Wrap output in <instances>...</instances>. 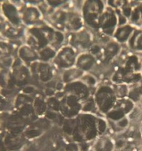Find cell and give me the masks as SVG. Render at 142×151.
<instances>
[{"mask_svg":"<svg viewBox=\"0 0 142 151\" xmlns=\"http://www.w3.org/2000/svg\"><path fill=\"white\" fill-rule=\"evenodd\" d=\"M105 8L103 0H85L82 6V16L87 21L93 19L98 22Z\"/></svg>","mask_w":142,"mask_h":151,"instance_id":"6da1fadb","label":"cell"},{"mask_svg":"<svg viewBox=\"0 0 142 151\" xmlns=\"http://www.w3.org/2000/svg\"><path fill=\"white\" fill-rule=\"evenodd\" d=\"M127 44L133 52L142 53V28L135 29Z\"/></svg>","mask_w":142,"mask_h":151,"instance_id":"7a4b0ae2","label":"cell"},{"mask_svg":"<svg viewBox=\"0 0 142 151\" xmlns=\"http://www.w3.org/2000/svg\"><path fill=\"white\" fill-rule=\"evenodd\" d=\"M130 23L136 28H142V2H137L132 7L131 13L129 17Z\"/></svg>","mask_w":142,"mask_h":151,"instance_id":"3957f363","label":"cell"},{"mask_svg":"<svg viewBox=\"0 0 142 151\" xmlns=\"http://www.w3.org/2000/svg\"><path fill=\"white\" fill-rule=\"evenodd\" d=\"M115 144L109 137L104 136L98 139L93 145V151H113Z\"/></svg>","mask_w":142,"mask_h":151,"instance_id":"277c9868","label":"cell"},{"mask_svg":"<svg viewBox=\"0 0 142 151\" xmlns=\"http://www.w3.org/2000/svg\"><path fill=\"white\" fill-rule=\"evenodd\" d=\"M136 28V27L132 25L131 24H127L119 27L117 30V40H118L117 41L119 42L127 43Z\"/></svg>","mask_w":142,"mask_h":151,"instance_id":"5b68a950","label":"cell"},{"mask_svg":"<svg viewBox=\"0 0 142 151\" xmlns=\"http://www.w3.org/2000/svg\"><path fill=\"white\" fill-rule=\"evenodd\" d=\"M140 82L136 84V86L129 89L128 98L134 103L142 102V85H139Z\"/></svg>","mask_w":142,"mask_h":151,"instance_id":"8992f818","label":"cell"},{"mask_svg":"<svg viewBox=\"0 0 142 151\" xmlns=\"http://www.w3.org/2000/svg\"><path fill=\"white\" fill-rule=\"evenodd\" d=\"M108 7L115 11H122L124 8L130 5V0H106Z\"/></svg>","mask_w":142,"mask_h":151,"instance_id":"52a82bcc","label":"cell"},{"mask_svg":"<svg viewBox=\"0 0 142 151\" xmlns=\"http://www.w3.org/2000/svg\"><path fill=\"white\" fill-rule=\"evenodd\" d=\"M70 0H45V2L53 9L59 8L69 3Z\"/></svg>","mask_w":142,"mask_h":151,"instance_id":"ba28073f","label":"cell"},{"mask_svg":"<svg viewBox=\"0 0 142 151\" xmlns=\"http://www.w3.org/2000/svg\"><path fill=\"white\" fill-rule=\"evenodd\" d=\"M27 1L30 5H35V6H38V5H41L42 3L45 2V0H27Z\"/></svg>","mask_w":142,"mask_h":151,"instance_id":"9c48e42d","label":"cell"},{"mask_svg":"<svg viewBox=\"0 0 142 151\" xmlns=\"http://www.w3.org/2000/svg\"><path fill=\"white\" fill-rule=\"evenodd\" d=\"M140 131H141V135H142V122H141V128H140Z\"/></svg>","mask_w":142,"mask_h":151,"instance_id":"30bf717a","label":"cell"},{"mask_svg":"<svg viewBox=\"0 0 142 151\" xmlns=\"http://www.w3.org/2000/svg\"><path fill=\"white\" fill-rule=\"evenodd\" d=\"M141 151H142V137H141Z\"/></svg>","mask_w":142,"mask_h":151,"instance_id":"8fae6325","label":"cell"},{"mask_svg":"<svg viewBox=\"0 0 142 151\" xmlns=\"http://www.w3.org/2000/svg\"><path fill=\"white\" fill-rule=\"evenodd\" d=\"M136 151H140V150H136Z\"/></svg>","mask_w":142,"mask_h":151,"instance_id":"7c38bea8","label":"cell"},{"mask_svg":"<svg viewBox=\"0 0 142 151\" xmlns=\"http://www.w3.org/2000/svg\"><path fill=\"white\" fill-rule=\"evenodd\" d=\"M141 73H142V65H141Z\"/></svg>","mask_w":142,"mask_h":151,"instance_id":"4fadbf2b","label":"cell"},{"mask_svg":"<svg viewBox=\"0 0 142 151\" xmlns=\"http://www.w3.org/2000/svg\"><path fill=\"white\" fill-rule=\"evenodd\" d=\"M16 1H17V0H16Z\"/></svg>","mask_w":142,"mask_h":151,"instance_id":"5bb4252c","label":"cell"},{"mask_svg":"<svg viewBox=\"0 0 142 151\" xmlns=\"http://www.w3.org/2000/svg\"><path fill=\"white\" fill-rule=\"evenodd\" d=\"M92 151H93V150H92Z\"/></svg>","mask_w":142,"mask_h":151,"instance_id":"9a60e30c","label":"cell"}]
</instances>
